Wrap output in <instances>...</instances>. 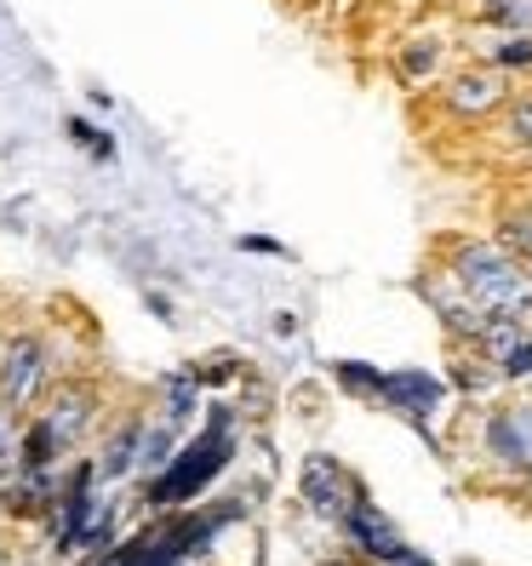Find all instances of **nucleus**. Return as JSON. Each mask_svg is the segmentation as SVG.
I'll list each match as a JSON object with an SVG mask.
<instances>
[{"instance_id": "obj_1", "label": "nucleus", "mask_w": 532, "mask_h": 566, "mask_svg": "<svg viewBox=\"0 0 532 566\" xmlns=\"http://www.w3.org/2000/svg\"><path fill=\"white\" fill-rule=\"evenodd\" d=\"M229 458H236V407L218 401L207 412V429L195 436L189 447H178V458L166 463V470L149 481L144 492V504L160 510V515H173V510H189L195 497H201L223 470H229Z\"/></svg>"}, {"instance_id": "obj_2", "label": "nucleus", "mask_w": 532, "mask_h": 566, "mask_svg": "<svg viewBox=\"0 0 532 566\" xmlns=\"http://www.w3.org/2000/svg\"><path fill=\"white\" fill-rule=\"evenodd\" d=\"M447 275L476 297L487 315H515L532 321V270L510 258L498 241H458L447 258Z\"/></svg>"}, {"instance_id": "obj_3", "label": "nucleus", "mask_w": 532, "mask_h": 566, "mask_svg": "<svg viewBox=\"0 0 532 566\" xmlns=\"http://www.w3.org/2000/svg\"><path fill=\"white\" fill-rule=\"evenodd\" d=\"M52 395V344L41 332H12L0 344V401L12 412H29Z\"/></svg>"}, {"instance_id": "obj_4", "label": "nucleus", "mask_w": 532, "mask_h": 566, "mask_svg": "<svg viewBox=\"0 0 532 566\" xmlns=\"http://www.w3.org/2000/svg\"><path fill=\"white\" fill-rule=\"evenodd\" d=\"M373 401L389 407V412H401L424 441H436L429 436V418H436L447 407V384L436 373H418V366H401V373H378V389H373Z\"/></svg>"}, {"instance_id": "obj_5", "label": "nucleus", "mask_w": 532, "mask_h": 566, "mask_svg": "<svg viewBox=\"0 0 532 566\" xmlns=\"http://www.w3.org/2000/svg\"><path fill=\"white\" fill-rule=\"evenodd\" d=\"M298 492H304V510L321 515V521H344V510L355 504L361 481L344 470L332 452H310L304 470H298Z\"/></svg>"}, {"instance_id": "obj_6", "label": "nucleus", "mask_w": 532, "mask_h": 566, "mask_svg": "<svg viewBox=\"0 0 532 566\" xmlns=\"http://www.w3.org/2000/svg\"><path fill=\"white\" fill-rule=\"evenodd\" d=\"M338 526H344V538L355 544V555H367V560H378V566H389L401 549H413V544L401 538V526H395V521L373 504V497H367V486L355 492V504L344 510Z\"/></svg>"}, {"instance_id": "obj_7", "label": "nucleus", "mask_w": 532, "mask_h": 566, "mask_svg": "<svg viewBox=\"0 0 532 566\" xmlns=\"http://www.w3.org/2000/svg\"><path fill=\"white\" fill-rule=\"evenodd\" d=\"M41 418L52 423V436H58L63 452H70V447H86V429H92V418H97V389H86V384L52 389L46 401H41Z\"/></svg>"}, {"instance_id": "obj_8", "label": "nucleus", "mask_w": 532, "mask_h": 566, "mask_svg": "<svg viewBox=\"0 0 532 566\" xmlns=\"http://www.w3.org/2000/svg\"><path fill=\"white\" fill-rule=\"evenodd\" d=\"M418 292L429 297V310L441 315V326L452 332L458 344H476V338H481V326H487V310H481L476 297L463 292V286H458L452 275H447V281H436V275H424V281H418Z\"/></svg>"}, {"instance_id": "obj_9", "label": "nucleus", "mask_w": 532, "mask_h": 566, "mask_svg": "<svg viewBox=\"0 0 532 566\" xmlns=\"http://www.w3.org/2000/svg\"><path fill=\"white\" fill-rule=\"evenodd\" d=\"M504 97H510V86H504V75H498V70H458L441 86V104L452 115H463V120H481L492 109H504Z\"/></svg>"}, {"instance_id": "obj_10", "label": "nucleus", "mask_w": 532, "mask_h": 566, "mask_svg": "<svg viewBox=\"0 0 532 566\" xmlns=\"http://www.w3.org/2000/svg\"><path fill=\"white\" fill-rule=\"evenodd\" d=\"M487 452L510 470L532 475V407H504L487 418Z\"/></svg>"}, {"instance_id": "obj_11", "label": "nucleus", "mask_w": 532, "mask_h": 566, "mask_svg": "<svg viewBox=\"0 0 532 566\" xmlns=\"http://www.w3.org/2000/svg\"><path fill=\"white\" fill-rule=\"evenodd\" d=\"M138 447H144V418H126L115 436L104 441V458H92V463H97V481L138 475Z\"/></svg>"}, {"instance_id": "obj_12", "label": "nucleus", "mask_w": 532, "mask_h": 566, "mask_svg": "<svg viewBox=\"0 0 532 566\" xmlns=\"http://www.w3.org/2000/svg\"><path fill=\"white\" fill-rule=\"evenodd\" d=\"M178 447H184V429L178 423H166V418H144V447H138V475H160L166 463L178 458Z\"/></svg>"}, {"instance_id": "obj_13", "label": "nucleus", "mask_w": 532, "mask_h": 566, "mask_svg": "<svg viewBox=\"0 0 532 566\" xmlns=\"http://www.w3.org/2000/svg\"><path fill=\"white\" fill-rule=\"evenodd\" d=\"M160 389H166V395H160V418H166V423L184 429L195 412H201V378H195V366H184V373H166Z\"/></svg>"}, {"instance_id": "obj_14", "label": "nucleus", "mask_w": 532, "mask_h": 566, "mask_svg": "<svg viewBox=\"0 0 532 566\" xmlns=\"http://www.w3.org/2000/svg\"><path fill=\"white\" fill-rule=\"evenodd\" d=\"M58 458H63V447L52 436V423L46 418H29L18 429V470H58Z\"/></svg>"}, {"instance_id": "obj_15", "label": "nucleus", "mask_w": 532, "mask_h": 566, "mask_svg": "<svg viewBox=\"0 0 532 566\" xmlns=\"http://www.w3.org/2000/svg\"><path fill=\"white\" fill-rule=\"evenodd\" d=\"M487 52V70H532V29H498V35L481 46Z\"/></svg>"}, {"instance_id": "obj_16", "label": "nucleus", "mask_w": 532, "mask_h": 566, "mask_svg": "<svg viewBox=\"0 0 532 566\" xmlns=\"http://www.w3.org/2000/svg\"><path fill=\"white\" fill-rule=\"evenodd\" d=\"M63 132H70V144H75V149H86L92 160H104V166H109V160L121 155L109 132L97 126V120H86V115H70V120H63Z\"/></svg>"}, {"instance_id": "obj_17", "label": "nucleus", "mask_w": 532, "mask_h": 566, "mask_svg": "<svg viewBox=\"0 0 532 566\" xmlns=\"http://www.w3.org/2000/svg\"><path fill=\"white\" fill-rule=\"evenodd\" d=\"M195 378H201V389H229L236 378H247V360L236 349H218V355H207L201 366H195Z\"/></svg>"}, {"instance_id": "obj_18", "label": "nucleus", "mask_w": 532, "mask_h": 566, "mask_svg": "<svg viewBox=\"0 0 532 566\" xmlns=\"http://www.w3.org/2000/svg\"><path fill=\"white\" fill-rule=\"evenodd\" d=\"M492 241L504 247L510 258L532 263V212H504V218H498V235H492Z\"/></svg>"}, {"instance_id": "obj_19", "label": "nucleus", "mask_w": 532, "mask_h": 566, "mask_svg": "<svg viewBox=\"0 0 532 566\" xmlns=\"http://www.w3.org/2000/svg\"><path fill=\"white\" fill-rule=\"evenodd\" d=\"M504 144L532 155V97H504Z\"/></svg>"}, {"instance_id": "obj_20", "label": "nucleus", "mask_w": 532, "mask_h": 566, "mask_svg": "<svg viewBox=\"0 0 532 566\" xmlns=\"http://www.w3.org/2000/svg\"><path fill=\"white\" fill-rule=\"evenodd\" d=\"M436 63H441V41H413L407 52H401V75L407 81H429V75H436Z\"/></svg>"}, {"instance_id": "obj_21", "label": "nucleus", "mask_w": 532, "mask_h": 566, "mask_svg": "<svg viewBox=\"0 0 532 566\" xmlns=\"http://www.w3.org/2000/svg\"><path fill=\"white\" fill-rule=\"evenodd\" d=\"M332 378H338L350 395H373L378 389V366H367V360H332Z\"/></svg>"}, {"instance_id": "obj_22", "label": "nucleus", "mask_w": 532, "mask_h": 566, "mask_svg": "<svg viewBox=\"0 0 532 566\" xmlns=\"http://www.w3.org/2000/svg\"><path fill=\"white\" fill-rule=\"evenodd\" d=\"M236 247H241V252H252V258H292V252L275 241V235H241Z\"/></svg>"}, {"instance_id": "obj_23", "label": "nucleus", "mask_w": 532, "mask_h": 566, "mask_svg": "<svg viewBox=\"0 0 532 566\" xmlns=\"http://www.w3.org/2000/svg\"><path fill=\"white\" fill-rule=\"evenodd\" d=\"M144 310H149L155 321H166V326L178 321V310H173V297H166V292H144Z\"/></svg>"}, {"instance_id": "obj_24", "label": "nucleus", "mask_w": 532, "mask_h": 566, "mask_svg": "<svg viewBox=\"0 0 532 566\" xmlns=\"http://www.w3.org/2000/svg\"><path fill=\"white\" fill-rule=\"evenodd\" d=\"M389 566H436V560H429V555H418V549H401V555H395Z\"/></svg>"}, {"instance_id": "obj_25", "label": "nucleus", "mask_w": 532, "mask_h": 566, "mask_svg": "<svg viewBox=\"0 0 532 566\" xmlns=\"http://www.w3.org/2000/svg\"><path fill=\"white\" fill-rule=\"evenodd\" d=\"M275 332H281V338H292V332H298V315H292V310H281V315H275Z\"/></svg>"}, {"instance_id": "obj_26", "label": "nucleus", "mask_w": 532, "mask_h": 566, "mask_svg": "<svg viewBox=\"0 0 532 566\" xmlns=\"http://www.w3.org/2000/svg\"><path fill=\"white\" fill-rule=\"evenodd\" d=\"M326 566H350V560H326Z\"/></svg>"}, {"instance_id": "obj_27", "label": "nucleus", "mask_w": 532, "mask_h": 566, "mask_svg": "<svg viewBox=\"0 0 532 566\" xmlns=\"http://www.w3.org/2000/svg\"><path fill=\"white\" fill-rule=\"evenodd\" d=\"M463 566H476V560H463Z\"/></svg>"}]
</instances>
